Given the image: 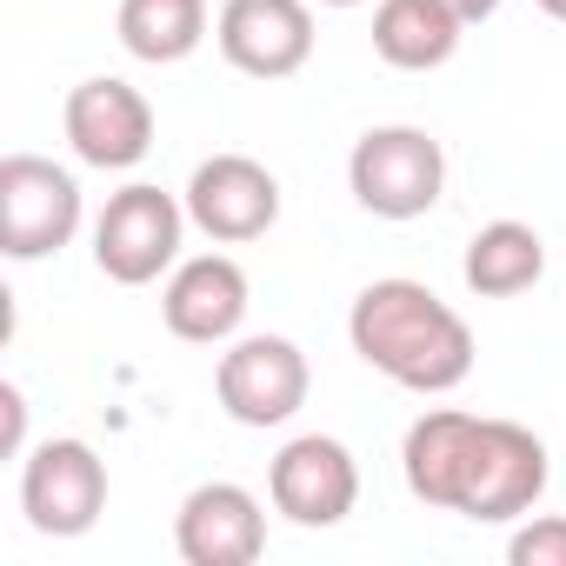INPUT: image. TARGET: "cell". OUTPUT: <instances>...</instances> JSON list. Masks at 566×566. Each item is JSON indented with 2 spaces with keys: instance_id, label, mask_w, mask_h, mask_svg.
Segmentation results:
<instances>
[{
  "instance_id": "cell-15",
  "label": "cell",
  "mask_w": 566,
  "mask_h": 566,
  "mask_svg": "<svg viewBox=\"0 0 566 566\" xmlns=\"http://www.w3.org/2000/svg\"><path fill=\"white\" fill-rule=\"evenodd\" d=\"M467 287L480 301H513L526 287H539V273H546V240L526 227V220H486L473 240H467Z\"/></svg>"
},
{
  "instance_id": "cell-11",
  "label": "cell",
  "mask_w": 566,
  "mask_h": 566,
  "mask_svg": "<svg viewBox=\"0 0 566 566\" xmlns=\"http://www.w3.org/2000/svg\"><path fill=\"white\" fill-rule=\"evenodd\" d=\"M180 200H187V220L213 247H247V240H260L280 220V180L253 154H213V160H200Z\"/></svg>"
},
{
  "instance_id": "cell-6",
  "label": "cell",
  "mask_w": 566,
  "mask_h": 566,
  "mask_svg": "<svg viewBox=\"0 0 566 566\" xmlns=\"http://www.w3.org/2000/svg\"><path fill=\"white\" fill-rule=\"evenodd\" d=\"M307 387H314V374H307V354L287 340V334H247V340H233L227 354H220V367H213V394H220V407H227V420H240V427H287L301 407H307Z\"/></svg>"
},
{
  "instance_id": "cell-1",
  "label": "cell",
  "mask_w": 566,
  "mask_h": 566,
  "mask_svg": "<svg viewBox=\"0 0 566 566\" xmlns=\"http://www.w3.org/2000/svg\"><path fill=\"white\" fill-rule=\"evenodd\" d=\"M400 473L420 506L500 526L533 513L546 493V440L520 420H480L460 407H433L400 440Z\"/></svg>"
},
{
  "instance_id": "cell-8",
  "label": "cell",
  "mask_w": 566,
  "mask_h": 566,
  "mask_svg": "<svg viewBox=\"0 0 566 566\" xmlns=\"http://www.w3.org/2000/svg\"><path fill=\"white\" fill-rule=\"evenodd\" d=\"M213 41L233 74L287 81L314 61V8L307 0H220Z\"/></svg>"
},
{
  "instance_id": "cell-19",
  "label": "cell",
  "mask_w": 566,
  "mask_h": 566,
  "mask_svg": "<svg viewBox=\"0 0 566 566\" xmlns=\"http://www.w3.org/2000/svg\"><path fill=\"white\" fill-rule=\"evenodd\" d=\"M447 8H453V14H460L467 28H473V21H486V14H500V0H447Z\"/></svg>"
},
{
  "instance_id": "cell-14",
  "label": "cell",
  "mask_w": 566,
  "mask_h": 566,
  "mask_svg": "<svg viewBox=\"0 0 566 566\" xmlns=\"http://www.w3.org/2000/svg\"><path fill=\"white\" fill-rule=\"evenodd\" d=\"M460 34H467V21L447 0H380L374 8V54L400 74L447 67L460 54Z\"/></svg>"
},
{
  "instance_id": "cell-18",
  "label": "cell",
  "mask_w": 566,
  "mask_h": 566,
  "mask_svg": "<svg viewBox=\"0 0 566 566\" xmlns=\"http://www.w3.org/2000/svg\"><path fill=\"white\" fill-rule=\"evenodd\" d=\"M0 413H8V433H0V447H8V453H21L28 447V394L8 380V387H0Z\"/></svg>"
},
{
  "instance_id": "cell-13",
  "label": "cell",
  "mask_w": 566,
  "mask_h": 566,
  "mask_svg": "<svg viewBox=\"0 0 566 566\" xmlns=\"http://www.w3.org/2000/svg\"><path fill=\"white\" fill-rule=\"evenodd\" d=\"M160 321L174 340L187 347H227L247 321V273L227 253H193L174 266L167 294H160Z\"/></svg>"
},
{
  "instance_id": "cell-16",
  "label": "cell",
  "mask_w": 566,
  "mask_h": 566,
  "mask_svg": "<svg viewBox=\"0 0 566 566\" xmlns=\"http://www.w3.org/2000/svg\"><path fill=\"white\" fill-rule=\"evenodd\" d=\"M120 48L147 67H174L207 41V0H120Z\"/></svg>"
},
{
  "instance_id": "cell-10",
  "label": "cell",
  "mask_w": 566,
  "mask_h": 566,
  "mask_svg": "<svg viewBox=\"0 0 566 566\" xmlns=\"http://www.w3.org/2000/svg\"><path fill=\"white\" fill-rule=\"evenodd\" d=\"M266 500H273V513H287L307 533L340 526L354 513V500H360V467L334 433H301V440H287L273 453Z\"/></svg>"
},
{
  "instance_id": "cell-12",
  "label": "cell",
  "mask_w": 566,
  "mask_h": 566,
  "mask_svg": "<svg viewBox=\"0 0 566 566\" xmlns=\"http://www.w3.org/2000/svg\"><path fill=\"white\" fill-rule=\"evenodd\" d=\"M174 546L187 566H253L266 553V506L233 480H207L180 500Z\"/></svg>"
},
{
  "instance_id": "cell-3",
  "label": "cell",
  "mask_w": 566,
  "mask_h": 566,
  "mask_svg": "<svg viewBox=\"0 0 566 566\" xmlns=\"http://www.w3.org/2000/svg\"><path fill=\"white\" fill-rule=\"evenodd\" d=\"M347 187L374 220H420L447 193V154L427 127H367L347 154Z\"/></svg>"
},
{
  "instance_id": "cell-9",
  "label": "cell",
  "mask_w": 566,
  "mask_h": 566,
  "mask_svg": "<svg viewBox=\"0 0 566 566\" xmlns=\"http://www.w3.org/2000/svg\"><path fill=\"white\" fill-rule=\"evenodd\" d=\"M61 127H67L74 160H87L101 174H127L154 154V107L134 81H114V74L81 81L61 107Z\"/></svg>"
},
{
  "instance_id": "cell-4",
  "label": "cell",
  "mask_w": 566,
  "mask_h": 566,
  "mask_svg": "<svg viewBox=\"0 0 566 566\" xmlns=\"http://www.w3.org/2000/svg\"><path fill=\"white\" fill-rule=\"evenodd\" d=\"M187 200H174L154 180H134L120 193H107L101 220H94V266L114 287H147L180 260V233H187Z\"/></svg>"
},
{
  "instance_id": "cell-21",
  "label": "cell",
  "mask_w": 566,
  "mask_h": 566,
  "mask_svg": "<svg viewBox=\"0 0 566 566\" xmlns=\"http://www.w3.org/2000/svg\"><path fill=\"white\" fill-rule=\"evenodd\" d=\"M321 8H360V0H321Z\"/></svg>"
},
{
  "instance_id": "cell-7",
  "label": "cell",
  "mask_w": 566,
  "mask_h": 566,
  "mask_svg": "<svg viewBox=\"0 0 566 566\" xmlns=\"http://www.w3.org/2000/svg\"><path fill=\"white\" fill-rule=\"evenodd\" d=\"M21 513L48 539H81L107 513V460L87 440H41L21 467Z\"/></svg>"
},
{
  "instance_id": "cell-20",
  "label": "cell",
  "mask_w": 566,
  "mask_h": 566,
  "mask_svg": "<svg viewBox=\"0 0 566 566\" xmlns=\"http://www.w3.org/2000/svg\"><path fill=\"white\" fill-rule=\"evenodd\" d=\"M533 8H539L546 21H566V0H533Z\"/></svg>"
},
{
  "instance_id": "cell-2",
  "label": "cell",
  "mask_w": 566,
  "mask_h": 566,
  "mask_svg": "<svg viewBox=\"0 0 566 566\" xmlns=\"http://www.w3.org/2000/svg\"><path fill=\"white\" fill-rule=\"evenodd\" d=\"M347 340L354 354L387 374L407 394H453L473 374V327L427 287V280H367L354 314H347Z\"/></svg>"
},
{
  "instance_id": "cell-17",
  "label": "cell",
  "mask_w": 566,
  "mask_h": 566,
  "mask_svg": "<svg viewBox=\"0 0 566 566\" xmlns=\"http://www.w3.org/2000/svg\"><path fill=\"white\" fill-rule=\"evenodd\" d=\"M513 566H566V513H539L506 539Z\"/></svg>"
},
{
  "instance_id": "cell-5",
  "label": "cell",
  "mask_w": 566,
  "mask_h": 566,
  "mask_svg": "<svg viewBox=\"0 0 566 566\" xmlns=\"http://www.w3.org/2000/svg\"><path fill=\"white\" fill-rule=\"evenodd\" d=\"M81 233V180L54 167L48 154H8L0 160V253L8 260H48Z\"/></svg>"
}]
</instances>
